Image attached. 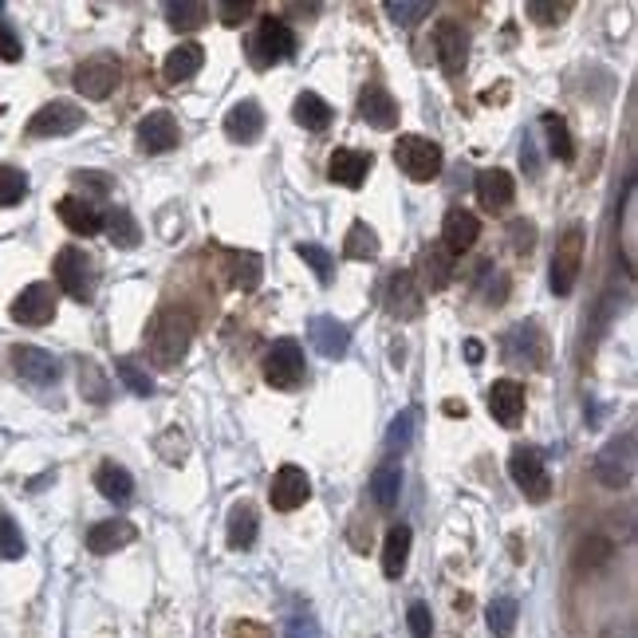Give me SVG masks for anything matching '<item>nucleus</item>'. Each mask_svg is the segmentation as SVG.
<instances>
[{"label": "nucleus", "instance_id": "f257e3e1", "mask_svg": "<svg viewBox=\"0 0 638 638\" xmlns=\"http://www.w3.org/2000/svg\"><path fill=\"white\" fill-rule=\"evenodd\" d=\"M190 339H193V319L186 312H162L154 319V331H150V359L154 367L170 371L186 359L190 351Z\"/></svg>", "mask_w": 638, "mask_h": 638}, {"label": "nucleus", "instance_id": "f03ea898", "mask_svg": "<svg viewBox=\"0 0 638 638\" xmlns=\"http://www.w3.org/2000/svg\"><path fill=\"white\" fill-rule=\"evenodd\" d=\"M56 284L64 288L75 304H91L95 300V284H99V268H95V256L79 245H67L56 253Z\"/></svg>", "mask_w": 638, "mask_h": 638}, {"label": "nucleus", "instance_id": "7ed1b4c3", "mask_svg": "<svg viewBox=\"0 0 638 638\" xmlns=\"http://www.w3.org/2000/svg\"><path fill=\"white\" fill-rule=\"evenodd\" d=\"M394 162L406 178L414 182H434L442 174V146L434 138H422V134H402L394 142Z\"/></svg>", "mask_w": 638, "mask_h": 638}, {"label": "nucleus", "instance_id": "20e7f679", "mask_svg": "<svg viewBox=\"0 0 638 638\" xmlns=\"http://www.w3.org/2000/svg\"><path fill=\"white\" fill-rule=\"evenodd\" d=\"M595 481L603 489H627L635 477V430H623L619 438H611L595 457Z\"/></svg>", "mask_w": 638, "mask_h": 638}, {"label": "nucleus", "instance_id": "39448f33", "mask_svg": "<svg viewBox=\"0 0 638 638\" xmlns=\"http://www.w3.org/2000/svg\"><path fill=\"white\" fill-rule=\"evenodd\" d=\"M308 379V363H304V351L296 339H276L264 355V383L276 386V390H296Z\"/></svg>", "mask_w": 638, "mask_h": 638}, {"label": "nucleus", "instance_id": "423d86ee", "mask_svg": "<svg viewBox=\"0 0 638 638\" xmlns=\"http://www.w3.org/2000/svg\"><path fill=\"white\" fill-rule=\"evenodd\" d=\"M509 477H512V485H516L532 505H544L548 493H552L548 465H544V457H540L532 446H516L509 453Z\"/></svg>", "mask_w": 638, "mask_h": 638}, {"label": "nucleus", "instance_id": "0eeeda50", "mask_svg": "<svg viewBox=\"0 0 638 638\" xmlns=\"http://www.w3.org/2000/svg\"><path fill=\"white\" fill-rule=\"evenodd\" d=\"M249 52H253L256 67H276L296 56V36H292V28H288L284 20L268 16V20H260V28L253 32Z\"/></svg>", "mask_w": 638, "mask_h": 638}, {"label": "nucleus", "instance_id": "6e6552de", "mask_svg": "<svg viewBox=\"0 0 638 638\" xmlns=\"http://www.w3.org/2000/svg\"><path fill=\"white\" fill-rule=\"evenodd\" d=\"M583 241H587L583 225H572L556 245V256H552V292L556 296H572L579 268H583Z\"/></svg>", "mask_w": 638, "mask_h": 638}, {"label": "nucleus", "instance_id": "1a4fd4ad", "mask_svg": "<svg viewBox=\"0 0 638 638\" xmlns=\"http://www.w3.org/2000/svg\"><path fill=\"white\" fill-rule=\"evenodd\" d=\"M548 359V343L540 335V323H516L505 335V363L512 367H544Z\"/></svg>", "mask_w": 638, "mask_h": 638}, {"label": "nucleus", "instance_id": "9d476101", "mask_svg": "<svg viewBox=\"0 0 638 638\" xmlns=\"http://www.w3.org/2000/svg\"><path fill=\"white\" fill-rule=\"evenodd\" d=\"M312 497V481L300 465H280L276 477H272V489H268V501L276 512H296L308 505Z\"/></svg>", "mask_w": 638, "mask_h": 638}, {"label": "nucleus", "instance_id": "9b49d317", "mask_svg": "<svg viewBox=\"0 0 638 638\" xmlns=\"http://www.w3.org/2000/svg\"><path fill=\"white\" fill-rule=\"evenodd\" d=\"M79 127H83V111L67 99H52L32 115L28 134L32 138H64V134H75Z\"/></svg>", "mask_w": 638, "mask_h": 638}, {"label": "nucleus", "instance_id": "f8f14e48", "mask_svg": "<svg viewBox=\"0 0 638 638\" xmlns=\"http://www.w3.org/2000/svg\"><path fill=\"white\" fill-rule=\"evenodd\" d=\"M52 316H56V288L44 284V280L28 284L12 300V319L24 323V327H44V323H52Z\"/></svg>", "mask_w": 638, "mask_h": 638}, {"label": "nucleus", "instance_id": "ddd939ff", "mask_svg": "<svg viewBox=\"0 0 638 638\" xmlns=\"http://www.w3.org/2000/svg\"><path fill=\"white\" fill-rule=\"evenodd\" d=\"M434 48H438V64L449 79L465 71L469 60V32L461 28V20H438L434 24Z\"/></svg>", "mask_w": 638, "mask_h": 638}, {"label": "nucleus", "instance_id": "4468645a", "mask_svg": "<svg viewBox=\"0 0 638 638\" xmlns=\"http://www.w3.org/2000/svg\"><path fill=\"white\" fill-rule=\"evenodd\" d=\"M12 367H16V375H20L24 383H32V386L60 383V359H56L52 351H44V347H28V343L12 347Z\"/></svg>", "mask_w": 638, "mask_h": 638}, {"label": "nucleus", "instance_id": "2eb2a0df", "mask_svg": "<svg viewBox=\"0 0 638 638\" xmlns=\"http://www.w3.org/2000/svg\"><path fill=\"white\" fill-rule=\"evenodd\" d=\"M115 87H119V60L95 56V60L75 67V91L83 99H107Z\"/></svg>", "mask_w": 638, "mask_h": 638}, {"label": "nucleus", "instance_id": "dca6fc26", "mask_svg": "<svg viewBox=\"0 0 638 638\" xmlns=\"http://www.w3.org/2000/svg\"><path fill=\"white\" fill-rule=\"evenodd\" d=\"M182 142V127L170 111H150L142 123H138V150L142 154H166Z\"/></svg>", "mask_w": 638, "mask_h": 638}, {"label": "nucleus", "instance_id": "f3484780", "mask_svg": "<svg viewBox=\"0 0 638 638\" xmlns=\"http://www.w3.org/2000/svg\"><path fill=\"white\" fill-rule=\"evenodd\" d=\"M386 312L394 319H418L422 316V288L414 272H390L386 280Z\"/></svg>", "mask_w": 638, "mask_h": 638}, {"label": "nucleus", "instance_id": "a211bd4d", "mask_svg": "<svg viewBox=\"0 0 638 638\" xmlns=\"http://www.w3.org/2000/svg\"><path fill=\"white\" fill-rule=\"evenodd\" d=\"M371 166H375V154H371V150L339 146V150L331 154V162H327V174H331V182H339V186H347V190H359V186L367 182Z\"/></svg>", "mask_w": 638, "mask_h": 638}, {"label": "nucleus", "instance_id": "6ab92c4d", "mask_svg": "<svg viewBox=\"0 0 638 638\" xmlns=\"http://www.w3.org/2000/svg\"><path fill=\"white\" fill-rule=\"evenodd\" d=\"M359 119L375 130H394L398 127V103L386 91L383 83H367L359 91Z\"/></svg>", "mask_w": 638, "mask_h": 638}, {"label": "nucleus", "instance_id": "aec40b11", "mask_svg": "<svg viewBox=\"0 0 638 638\" xmlns=\"http://www.w3.org/2000/svg\"><path fill=\"white\" fill-rule=\"evenodd\" d=\"M477 237H481V221L469 213V209H461V205H453L446 209V221H442V245H446L449 253H469L473 245H477Z\"/></svg>", "mask_w": 638, "mask_h": 638}, {"label": "nucleus", "instance_id": "412c9836", "mask_svg": "<svg viewBox=\"0 0 638 638\" xmlns=\"http://www.w3.org/2000/svg\"><path fill=\"white\" fill-rule=\"evenodd\" d=\"M308 335H312V347L323 359H343L347 347H351V327L335 316H316L312 327H308Z\"/></svg>", "mask_w": 638, "mask_h": 638}, {"label": "nucleus", "instance_id": "4be33fe9", "mask_svg": "<svg viewBox=\"0 0 638 638\" xmlns=\"http://www.w3.org/2000/svg\"><path fill=\"white\" fill-rule=\"evenodd\" d=\"M56 213H60V221H64L67 229H71V233H79V237H95V233H103V213H99L87 197H79V193L60 197Z\"/></svg>", "mask_w": 638, "mask_h": 638}, {"label": "nucleus", "instance_id": "5701e85b", "mask_svg": "<svg viewBox=\"0 0 638 638\" xmlns=\"http://www.w3.org/2000/svg\"><path fill=\"white\" fill-rule=\"evenodd\" d=\"M489 414L501 422V426H516L524 418V386L516 379H497L489 386Z\"/></svg>", "mask_w": 638, "mask_h": 638}, {"label": "nucleus", "instance_id": "b1692460", "mask_svg": "<svg viewBox=\"0 0 638 638\" xmlns=\"http://www.w3.org/2000/svg\"><path fill=\"white\" fill-rule=\"evenodd\" d=\"M225 134H229L233 142H241V146L256 142V138L264 134V111H260V103H256V99L233 103L229 115H225Z\"/></svg>", "mask_w": 638, "mask_h": 638}, {"label": "nucleus", "instance_id": "393cba45", "mask_svg": "<svg viewBox=\"0 0 638 638\" xmlns=\"http://www.w3.org/2000/svg\"><path fill=\"white\" fill-rule=\"evenodd\" d=\"M134 536H138V528H134L130 520H99V524H91V532H87V548H91L95 556H115L119 548L134 544Z\"/></svg>", "mask_w": 638, "mask_h": 638}, {"label": "nucleus", "instance_id": "a878e982", "mask_svg": "<svg viewBox=\"0 0 638 638\" xmlns=\"http://www.w3.org/2000/svg\"><path fill=\"white\" fill-rule=\"evenodd\" d=\"M516 197V178L509 170H481L477 174V201L485 209H509Z\"/></svg>", "mask_w": 638, "mask_h": 638}, {"label": "nucleus", "instance_id": "bb28decb", "mask_svg": "<svg viewBox=\"0 0 638 638\" xmlns=\"http://www.w3.org/2000/svg\"><path fill=\"white\" fill-rule=\"evenodd\" d=\"M292 119L300 123L304 130H327L331 127V119H335V111H331V103L327 99H319L316 91H300L296 95V103H292Z\"/></svg>", "mask_w": 638, "mask_h": 638}, {"label": "nucleus", "instance_id": "cd10ccee", "mask_svg": "<svg viewBox=\"0 0 638 638\" xmlns=\"http://www.w3.org/2000/svg\"><path fill=\"white\" fill-rule=\"evenodd\" d=\"M205 64V48L201 44H178L170 56H166V64H162V75H166V83H186L193 79L197 71Z\"/></svg>", "mask_w": 638, "mask_h": 638}, {"label": "nucleus", "instance_id": "c85d7f7f", "mask_svg": "<svg viewBox=\"0 0 638 638\" xmlns=\"http://www.w3.org/2000/svg\"><path fill=\"white\" fill-rule=\"evenodd\" d=\"M422 276H426V288H430V292L449 288V280H453V253H449L442 241H434V245L422 249Z\"/></svg>", "mask_w": 638, "mask_h": 638}, {"label": "nucleus", "instance_id": "c756f323", "mask_svg": "<svg viewBox=\"0 0 638 638\" xmlns=\"http://www.w3.org/2000/svg\"><path fill=\"white\" fill-rule=\"evenodd\" d=\"M95 489H99L107 501H115V505H127L130 497H134V477H130L123 465H115V461H103V465H99V473H95Z\"/></svg>", "mask_w": 638, "mask_h": 638}, {"label": "nucleus", "instance_id": "7c9ffc66", "mask_svg": "<svg viewBox=\"0 0 638 638\" xmlns=\"http://www.w3.org/2000/svg\"><path fill=\"white\" fill-rule=\"evenodd\" d=\"M410 544H414V536H410L406 524H394V528L386 532V544H383L386 579H398V575L406 572V564H410Z\"/></svg>", "mask_w": 638, "mask_h": 638}, {"label": "nucleus", "instance_id": "2f4dec72", "mask_svg": "<svg viewBox=\"0 0 638 638\" xmlns=\"http://www.w3.org/2000/svg\"><path fill=\"white\" fill-rule=\"evenodd\" d=\"M371 497L379 509H394L398 497H402V465L398 461H383L375 473H371Z\"/></svg>", "mask_w": 638, "mask_h": 638}, {"label": "nucleus", "instance_id": "473e14b6", "mask_svg": "<svg viewBox=\"0 0 638 638\" xmlns=\"http://www.w3.org/2000/svg\"><path fill=\"white\" fill-rule=\"evenodd\" d=\"M103 233H107L119 249H134V245L142 241V229H138V221H134V213H130L127 205H111V209L103 213Z\"/></svg>", "mask_w": 638, "mask_h": 638}, {"label": "nucleus", "instance_id": "72a5a7b5", "mask_svg": "<svg viewBox=\"0 0 638 638\" xmlns=\"http://www.w3.org/2000/svg\"><path fill=\"white\" fill-rule=\"evenodd\" d=\"M253 540H256V509L249 501H241V505L229 509V548L245 552V548H253Z\"/></svg>", "mask_w": 638, "mask_h": 638}, {"label": "nucleus", "instance_id": "f704fd0d", "mask_svg": "<svg viewBox=\"0 0 638 638\" xmlns=\"http://www.w3.org/2000/svg\"><path fill=\"white\" fill-rule=\"evenodd\" d=\"M611 556H615V544H611L607 536L591 532V536H583V540H579V548H575V568H583V572H595V568L611 564Z\"/></svg>", "mask_w": 638, "mask_h": 638}, {"label": "nucleus", "instance_id": "c9c22d12", "mask_svg": "<svg viewBox=\"0 0 638 638\" xmlns=\"http://www.w3.org/2000/svg\"><path fill=\"white\" fill-rule=\"evenodd\" d=\"M343 256H347V260H375V256H379V233H375L367 221H355V225L347 229Z\"/></svg>", "mask_w": 638, "mask_h": 638}, {"label": "nucleus", "instance_id": "e433bc0d", "mask_svg": "<svg viewBox=\"0 0 638 638\" xmlns=\"http://www.w3.org/2000/svg\"><path fill=\"white\" fill-rule=\"evenodd\" d=\"M260 256L256 253H229V280H233V288H241V292H256L260 288Z\"/></svg>", "mask_w": 638, "mask_h": 638}, {"label": "nucleus", "instance_id": "4c0bfd02", "mask_svg": "<svg viewBox=\"0 0 638 638\" xmlns=\"http://www.w3.org/2000/svg\"><path fill=\"white\" fill-rule=\"evenodd\" d=\"M166 20H170L178 32H197V28L209 20V8H205V4H193V0H170V4H166Z\"/></svg>", "mask_w": 638, "mask_h": 638}, {"label": "nucleus", "instance_id": "58836bf2", "mask_svg": "<svg viewBox=\"0 0 638 638\" xmlns=\"http://www.w3.org/2000/svg\"><path fill=\"white\" fill-rule=\"evenodd\" d=\"M485 619H489V631H493V635H497V638H509L512 631H516L520 607H516V599H512V595H501V599H493V603H489Z\"/></svg>", "mask_w": 638, "mask_h": 638}, {"label": "nucleus", "instance_id": "ea45409f", "mask_svg": "<svg viewBox=\"0 0 638 638\" xmlns=\"http://www.w3.org/2000/svg\"><path fill=\"white\" fill-rule=\"evenodd\" d=\"M544 130H548V150H552V158H560V162H572L575 150H572V134H568V123H564V115H556V111H548L544 119Z\"/></svg>", "mask_w": 638, "mask_h": 638}, {"label": "nucleus", "instance_id": "a19ab883", "mask_svg": "<svg viewBox=\"0 0 638 638\" xmlns=\"http://www.w3.org/2000/svg\"><path fill=\"white\" fill-rule=\"evenodd\" d=\"M430 12H434V4H426V0H390L386 4V16L394 24H402V28H418Z\"/></svg>", "mask_w": 638, "mask_h": 638}, {"label": "nucleus", "instance_id": "79ce46f5", "mask_svg": "<svg viewBox=\"0 0 638 638\" xmlns=\"http://www.w3.org/2000/svg\"><path fill=\"white\" fill-rule=\"evenodd\" d=\"M28 197V178L16 166H0V209H12Z\"/></svg>", "mask_w": 638, "mask_h": 638}, {"label": "nucleus", "instance_id": "37998d69", "mask_svg": "<svg viewBox=\"0 0 638 638\" xmlns=\"http://www.w3.org/2000/svg\"><path fill=\"white\" fill-rule=\"evenodd\" d=\"M115 375H119L123 386H127L130 394H138V398H150V394H154V379H150L146 367L134 363V359H119V363H115Z\"/></svg>", "mask_w": 638, "mask_h": 638}, {"label": "nucleus", "instance_id": "c03bdc74", "mask_svg": "<svg viewBox=\"0 0 638 638\" xmlns=\"http://www.w3.org/2000/svg\"><path fill=\"white\" fill-rule=\"evenodd\" d=\"M296 256L312 264V272H316L319 284H331V280H335V256L327 253L323 245H312V241H304V245H296Z\"/></svg>", "mask_w": 638, "mask_h": 638}, {"label": "nucleus", "instance_id": "a18cd8bd", "mask_svg": "<svg viewBox=\"0 0 638 638\" xmlns=\"http://www.w3.org/2000/svg\"><path fill=\"white\" fill-rule=\"evenodd\" d=\"M79 390H83V398H91V402H99V406L111 398V386H107L103 371H99L91 359L79 363Z\"/></svg>", "mask_w": 638, "mask_h": 638}, {"label": "nucleus", "instance_id": "49530a36", "mask_svg": "<svg viewBox=\"0 0 638 638\" xmlns=\"http://www.w3.org/2000/svg\"><path fill=\"white\" fill-rule=\"evenodd\" d=\"M414 442V410H402L394 422H390V434H386V453H406Z\"/></svg>", "mask_w": 638, "mask_h": 638}, {"label": "nucleus", "instance_id": "de8ad7c7", "mask_svg": "<svg viewBox=\"0 0 638 638\" xmlns=\"http://www.w3.org/2000/svg\"><path fill=\"white\" fill-rule=\"evenodd\" d=\"M24 552H28V544L20 536V524L12 516H0V556L4 560H20Z\"/></svg>", "mask_w": 638, "mask_h": 638}, {"label": "nucleus", "instance_id": "09e8293b", "mask_svg": "<svg viewBox=\"0 0 638 638\" xmlns=\"http://www.w3.org/2000/svg\"><path fill=\"white\" fill-rule=\"evenodd\" d=\"M524 12H528V20H536V24H564V16L572 12V4H568V0H560V4L528 0V4H524Z\"/></svg>", "mask_w": 638, "mask_h": 638}, {"label": "nucleus", "instance_id": "8fccbe9b", "mask_svg": "<svg viewBox=\"0 0 638 638\" xmlns=\"http://www.w3.org/2000/svg\"><path fill=\"white\" fill-rule=\"evenodd\" d=\"M217 16H221V24L237 28V24H245V20L253 16V0H221V4H217Z\"/></svg>", "mask_w": 638, "mask_h": 638}, {"label": "nucleus", "instance_id": "3c124183", "mask_svg": "<svg viewBox=\"0 0 638 638\" xmlns=\"http://www.w3.org/2000/svg\"><path fill=\"white\" fill-rule=\"evenodd\" d=\"M406 623H410V635L414 638L434 635V615H430V607H426V603H414V607L406 611Z\"/></svg>", "mask_w": 638, "mask_h": 638}, {"label": "nucleus", "instance_id": "603ef678", "mask_svg": "<svg viewBox=\"0 0 638 638\" xmlns=\"http://www.w3.org/2000/svg\"><path fill=\"white\" fill-rule=\"evenodd\" d=\"M20 56H24L20 36L12 32V24H8V20H0V60H4V64H16Z\"/></svg>", "mask_w": 638, "mask_h": 638}, {"label": "nucleus", "instance_id": "864d4df0", "mask_svg": "<svg viewBox=\"0 0 638 638\" xmlns=\"http://www.w3.org/2000/svg\"><path fill=\"white\" fill-rule=\"evenodd\" d=\"M509 237L516 253H532V245H536V225H532V221H512Z\"/></svg>", "mask_w": 638, "mask_h": 638}, {"label": "nucleus", "instance_id": "5fc2aeb1", "mask_svg": "<svg viewBox=\"0 0 638 638\" xmlns=\"http://www.w3.org/2000/svg\"><path fill=\"white\" fill-rule=\"evenodd\" d=\"M627 272H635V182H627Z\"/></svg>", "mask_w": 638, "mask_h": 638}, {"label": "nucleus", "instance_id": "6e6d98bb", "mask_svg": "<svg viewBox=\"0 0 638 638\" xmlns=\"http://www.w3.org/2000/svg\"><path fill=\"white\" fill-rule=\"evenodd\" d=\"M75 186L87 193H95V197H103V193L111 190V182H107V174H95V170H75Z\"/></svg>", "mask_w": 638, "mask_h": 638}, {"label": "nucleus", "instance_id": "4d7b16f0", "mask_svg": "<svg viewBox=\"0 0 638 638\" xmlns=\"http://www.w3.org/2000/svg\"><path fill=\"white\" fill-rule=\"evenodd\" d=\"M284 638H316V619L312 615H292Z\"/></svg>", "mask_w": 638, "mask_h": 638}, {"label": "nucleus", "instance_id": "13d9d810", "mask_svg": "<svg viewBox=\"0 0 638 638\" xmlns=\"http://www.w3.org/2000/svg\"><path fill=\"white\" fill-rule=\"evenodd\" d=\"M520 166H524V174H540V158H536V146H532V138H524V150H520Z\"/></svg>", "mask_w": 638, "mask_h": 638}, {"label": "nucleus", "instance_id": "bf43d9fd", "mask_svg": "<svg viewBox=\"0 0 638 638\" xmlns=\"http://www.w3.org/2000/svg\"><path fill=\"white\" fill-rule=\"evenodd\" d=\"M233 638H268V631L260 627V623H249V619H241V623H233Z\"/></svg>", "mask_w": 638, "mask_h": 638}, {"label": "nucleus", "instance_id": "052dcab7", "mask_svg": "<svg viewBox=\"0 0 638 638\" xmlns=\"http://www.w3.org/2000/svg\"><path fill=\"white\" fill-rule=\"evenodd\" d=\"M465 359H469V363H481V359H485V347H481L477 339H469V343H465Z\"/></svg>", "mask_w": 638, "mask_h": 638}]
</instances>
